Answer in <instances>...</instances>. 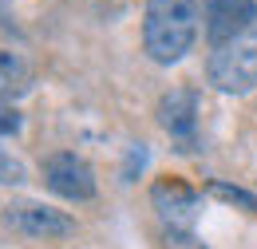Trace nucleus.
<instances>
[{
	"label": "nucleus",
	"instance_id": "nucleus-7",
	"mask_svg": "<svg viewBox=\"0 0 257 249\" xmlns=\"http://www.w3.org/2000/svg\"><path fill=\"white\" fill-rule=\"evenodd\" d=\"M249 28H257V0H206V40L214 48Z\"/></svg>",
	"mask_w": 257,
	"mask_h": 249
},
{
	"label": "nucleus",
	"instance_id": "nucleus-10",
	"mask_svg": "<svg viewBox=\"0 0 257 249\" xmlns=\"http://www.w3.org/2000/svg\"><path fill=\"white\" fill-rule=\"evenodd\" d=\"M162 245L166 249H206L194 233H186V229H162Z\"/></svg>",
	"mask_w": 257,
	"mask_h": 249
},
{
	"label": "nucleus",
	"instance_id": "nucleus-5",
	"mask_svg": "<svg viewBox=\"0 0 257 249\" xmlns=\"http://www.w3.org/2000/svg\"><path fill=\"white\" fill-rule=\"evenodd\" d=\"M4 225L12 233H24V237H71L75 233V218H67L64 210H52L44 202H12L4 210Z\"/></svg>",
	"mask_w": 257,
	"mask_h": 249
},
{
	"label": "nucleus",
	"instance_id": "nucleus-2",
	"mask_svg": "<svg viewBox=\"0 0 257 249\" xmlns=\"http://www.w3.org/2000/svg\"><path fill=\"white\" fill-rule=\"evenodd\" d=\"M206 79L225 95H241L257 83V28L218 44L206 60Z\"/></svg>",
	"mask_w": 257,
	"mask_h": 249
},
{
	"label": "nucleus",
	"instance_id": "nucleus-4",
	"mask_svg": "<svg viewBox=\"0 0 257 249\" xmlns=\"http://www.w3.org/2000/svg\"><path fill=\"white\" fill-rule=\"evenodd\" d=\"M151 206L159 210L162 229H186V233H194L202 198H198V190L186 186L182 178H159V182L151 186Z\"/></svg>",
	"mask_w": 257,
	"mask_h": 249
},
{
	"label": "nucleus",
	"instance_id": "nucleus-1",
	"mask_svg": "<svg viewBox=\"0 0 257 249\" xmlns=\"http://www.w3.org/2000/svg\"><path fill=\"white\" fill-rule=\"evenodd\" d=\"M198 36L194 0H147L143 12V48L155 63H178Z\"/></svg>",
	"mask_w": 257,
	"mask_h": 249
},
{
	"label": "nucleus",
	"instance_id": "nucleus-11",
	"mask_svg": "<svg viewBox=\"0 0 257 249\" xmlns=\"http://www.w3.org/2000/svg\"><path fill=\"white\" fill-rule=\"evenodd\" d=\"M0 182H8V186L24 182V166H20L16 158L8 155V151H0Z\"/></svg>",
	"mask_w": 257,
	"mask_h": 249
},
{
	"label": "nucleus",
	"instance_id": "nucleus-12",
	"mask_svg": "<svg viewBox=\"0 0 257 249\" xmlns=\"http://www.w3.org/2000/svg\"><path fill=\"white\" fill-rule=\"evenodd\" d=\"M143 162H147V147L139 143V147H131V158H127V170H123V182H135V166L143 170Z\"/></svg>",
	"mask_w": 257,
	"mask_h": 249
},
{
	"label": "nucleus",
	"instance_id": "nucleus-13",
	"mask_svg": "<svg viewBox=\"0 0 257 249\" xmlns=\"http://www.w3.org/2000/svg\"><path fill=\"white\" fill-rule=\"evenodd\" d=\"M16 131H20V115L8 103H0V135H16Z\"/></svg>",
	"mask_w": 257,
	"mask_h": 249
},
{
	"label": "nucleus",
	"instance_id": "nucleus-3",
	"mask_svg": "<svg viewBox=\"0 0 257 249\" xmlns=\"http://www.w3.org/2000/svg\"><path fill=\"white\" fill-rule=\"evenodd\" d=\"M44 182L52 194H60L67 202H91L95 198V170L71 151H56L44 162Z\"/></svg>",
	"mask_w": 257,
	"mask_h": 249
},
{
	"label": "nucleus",
	"instance_id": "nucleus-6",
	"mask_svg": "<svg viewBox=\"0 0 257 249\" xmlns=\"http://www.w3.org/2000/svg\"><path fill=\"white\" fill-rule=\"evenodd\" d=\"M159 123L162 131L174 139L178 151H194L198 147V95L190 87H174L162 95L159 103Z\"/></svg>",
	"mask_w": 257,
	"mask_h": 249
},
{
	"label": "nucleus",
	"instance_id": "nucleus-8",
	"mask_svg": "<svg viewBox=\"0 0 257 249\" xmlns=\"http://www.w3.org/2000/svg\"><path fill=\"white\" fill-rule=\"evenodd\" d=\"M28 83H32L28 63L20 60L16 52H0V103L20 99V95L28 91Z\"/></svg>",
	"mask_w": 257,
	"mask_h": 249
},
{
	"label": "nucleus",
	"instance_id": "nucleus-9",
	"mask_svg": "<svg viewBox=\"0 0 257 249\" xmlns=\"http://www.w3.org/2000/svg\"><path fill=\"white\" fill-rule=\"evenodd\" d=\"M206 190H210L214 198L229 202V206H241L245 214H257V194H249V190H241V186H229V182H210Z\"/></svg>",
	"mask_w": 257,
	"mask_h": 249
}]
</instances>
